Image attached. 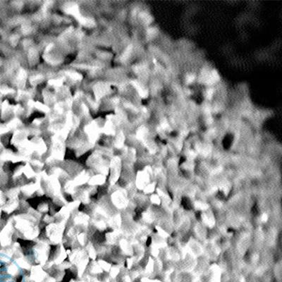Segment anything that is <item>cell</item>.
Here are the masks:
<instances>
[{"mask_svg": "<svg viewBox=\"0 0 282 282\" xmlns=\"http://www.w3.org/2000/svg\"><path fill=\"white\" fill-rule=\"evenodd\" d=\"M181 204L183 206V207L186 209V210H190L191 208V205H190L189 201L187 200V198H183L181 200Z\"/></svg>", "mask_w": 282, "mask_h": 282, "instance_id": "6da1fadb", "label": "cell"}, {"mask_svg": "<svg viewBox=\"0 0 282 282\" xmlns=\"http://www.w3.org/2000/svg\"><path fill=\"white\" fill-rule=\"evenodd\" d=\"M252 212H253V214H257V213H258V209H257L256 205L254 206L253 209H252Z\"/></svg>", "mask_w": 282, "mask_h": 282, "instance_id": "7a4b0ae2", "label": "cell"}, {"mask_svg": "<svg viewBox=\"0 0 282 282\" xmlns=\"http://www.w3.org/2000/svg\"><path fill=\"white\" fill-rule=\"evenodd\" d=\"M217 197L219 199H221H221H224V194L222 192H219L217 194Z\"/></svg>", "mask_w": 282, "mask_h": 282, "instance_id": "3957f363", "label": "cell"}, {"mask_svg": "<svg viewBox=\"0 0 282 282\" xmlns=\"http://www.w3.org/2000/svg\"><path fill=\"white\" fill-rule=\"evenodd\" d=\"M193 80H194V76H191H191L187 77V81L188 82H192Z\"/></svg>", "mask_w": 282, "mask_h": 282, "instance_id": "277c9868", "label": "cell"}, {"mask_svg": "<svg viewBox=\"0 0 282 282\" xmlns=\"http://www.w3.org/2000/svg\"><path fill=\"white\" fill-rule=\"evenodd\" d=\"M152 243V238H150V237H149V238H148V239H147V241H146V245H148V246H149L150 244Z\"/></svg>", "mask_w": 282, "mask_h": 282, "instance_id": "5b68a950", "label": "cell"}]
</instances>
